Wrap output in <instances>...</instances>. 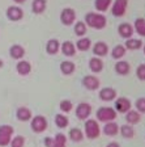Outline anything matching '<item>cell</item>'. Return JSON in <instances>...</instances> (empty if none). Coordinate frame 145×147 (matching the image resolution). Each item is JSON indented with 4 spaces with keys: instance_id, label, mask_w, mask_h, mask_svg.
Masks as SVG:
<instances>
[{
    "instance_id": "d6a6232c",
    "label": "cell",
    "mask_w": 145,
    "mask_h": 147,
    "mask_svg": "<svg viewBox=\"0 0 145 147\" xmlns=\"http://www.w3.org/2000/svg\"><path fill=\"white\" fill-rule=\"evenodd\" d=\"M126 47H124L123 45H118V46H115L114 49H112V51H111V57L114 59H120V58H123L124 55H126Z\"/></svg>"
},
{
    "instance_id": "603a6c76",
    "label": "cell",
    "mask_w": 145,
    "mask_h": 147,
    "mask_svg": "<svg viewBox=\"0 0 145 147\" xmlns=\"http://www.w3.org/2000/svg\"><path fill=\"white\" fill-rule=\"evenodd\" d=\"M46 7H47V1L46 0H33L31 3V9L35 15H41L45 12Z\"/></svg>"
},
{
    "instance_id": "44dd1931",
    "label": "cell",
    "mask_w": 145,
    "mask_h": 147,
    "mask_svg": "<svg viewBox=\"0 0 145 147\" xmlns=\"http://www.w3.org/2000/svg\"><path fill=\"white\" fill-rule=\"evenodd\" d=\"M59 50H60V43H59V41L55 40V38L48 40L47 45H46V51H47V54L54 55V54H56Z\"/></svg>"
},
{
    "instance_id": "e575fe53",
    "label": "cell",
    "mask_w": 145,
    "mask_h": 147,
    "mask_svg": "<svg viewBox=\"0 0 145 147\" xmlns=\"http://www.w3.org/2000/svg\"><path fill=\"white\" fill-rule=\"evenodd\" d=\"M75 34L76 36H79V37H84L85 34H86V24H85L84 21H79V22H76L75 25Z\"/></svg>"
},
{
    "instance_id": "7402d4cb",
    "label": "cell",
    "mask_w": 145,
    "mask_h": 147,
    "mask_svg": "<svg viewBox=\"0 0 145 147\" xmlns=\"http://www.w3.org/2000/svg\"><path fill=\"white\" fill-rule=\"evenodd\" d=\"M115 71H116V74H119V75L124 76V75L130 74L131 66H130V63H128V62L120 61V62H118V63L115 64Z\"/></svg>"
},
{
    "instance_id": "7a4b0ae2",
    "label": "cell",
    "mask_w": 145,
    "mask_h": 147,
    "mask_svg": "<svg viewBox=\"0 0 145 147\" xmlns=\"http://www.w3.org/2000/svg\"><path fill=\"white\" fill-rule=\"evenodd\" d=\"M116 117H118V112L114 108L102 107L97 110V118L100 119L101 122H110V121H114Z\"/></svg>"
},
{
    "instance_id": "4316f807",
    "label": "cell",
    "mask_w": 145,
    "mask_h": 147,
    "mask_svg": "<svg viewBox=\"0 0 145 147\" xmlns=\"http://www.w3.org/2000/svg\"><path fill=\"white\" fill-rule=\"evenodd\" d=\"M124 47L128 50H139L142 47V41L141 40H136V38H127V42L124 45Z\"/></svg>"
},
{
    "instance_id": "d590c367",
    "label": "cell",
    "mask_w": 145,
    "mask_h": 147,
    "mask_svg": "<svg viewBox=\"0 0 145 147\" xmlns=\"http://www.w3.org/2000/svg\"><path fill=\"white\" fill-rule=\"evenodd\" d=\"M59 108H60V110L63 113H69L71 110L73 109V104L72 101L69 100H61L60 104H59Z\"/></svg>"
},
{
    "instance_id": "4fadbf2b",
    "label": "cell",
    "mask_w": 145,
    "mask_h": 147,
    "mask_svg": "<svg viewBox=\"0 0 145 147\" xmlns=\"http://www.w3.org/2000/svg\"><path fill=\"white\" fill-rule=\"evenodd\" d=\"M100 98L102 101H112L116 98V91L111 87H106L100 91Z\"/></svg>"
},
{
    "instance_id": "f546056e",
    "label": "cell",
    "mask_w": 145,
    "mask_h": 147,
    "mask_svg": "<svg viewBox=\"0 0 145 147\" xmlns=\"http://www.w3.org/2000/svg\"><path fill=\"white\" fill-rule=\"evenodd\" d=\"M119 131H120L122 137L128 138V139L133 138V135H135V130H133V127L130 125V123H128V125H122L120 127H119Z\"/></svg>"
},
{
    "instance_id": "9a60e30c",
    "label": "cell",
    "mask_w": 145,
    "mask_h": 147,
    "mask_svg": "<svg viewBox=\"0 0 145 147\" xmlns=\"http://www.w3.org/2000/svg\"><path fill=\"white\" fill-rule=\"evenodd\" d=\"M89 68H90L92 72L98 74L103 70V62L100 57H93V58L89 59Z\"/></svg>"
},
{
    "instance_id": "83f0119b",
    "label": "cell",
    "mask_w": 145,
    "mask_h": 147,
    "mask_svg": "<svg viewBox=\"0 0 145 147\" xmlns=\"http://www.w3.org/2000/svg\"><path fill=\"white\" fill-rule=\"evenodd\" d=\"M68 137H69L71 141H73V142H81L82 139H84V133L81 131V129L73 127V129H71L69 130Z\"/></svg>"
},
{
    "instance_id": "836d02e7",
    "label": "cell",
    "mask_w": 145,
    "mask_h": 147,
    "mask_svg": "<svg viewBox=\"0 0 145 147\" xmlns=\"http://www.w3.org/2000/svg\"><path fill=\"white\" fill-rule=\"evenodd\" d=\"M111 5V0H96L94 1V7H96L97 11L100 12H105L107 11V8Z\"/></svg>"
},
{
    "instance_id": "3957f363",
    "label": "cell",
    "mask_w": 145,
    "mask_h": 147,
    "mask_svg": "<svg viewBox=\"0 0 145 147\" xmlns=\"http://www.w3.org/2000/svg\"><path fill=\"white\" fill-rule=\"evenodd\" d=\"M85 134L89 139H96L100 137L101 129L96 119H85Z\"/></svg>"
},
{
    "instance_id": "ac0fdd59",
    "label": "cell",
    "mask_w": 145,
    "mask_h": 147,
    "mask_svg": "<svg viewBox=\"0 0 145 147\" xmlns=\"http://www.w3.org/2000/svg\"><path fill=\"white\" fill-rule=\"evenodd\" d=\"M16 117H17L18 121H22V122H25V121H29V119H31V112L29 108L26 107H21L18 108L17 112H16Z\"/></svg>"
},
{
    "instance_id": "8d00e7d4",
    "label": "cell",
    "mask_w": 145,
    "mask_h": 147,
    "mask_svg": "<svg viewBox=\"0 0 145 147\" xmlns=\"http://www.w3.org/2000/svg\"><path fill=\"white\" fill-rule=\"evenodd\" d=\"M25 144V138L22 135H17L13 139H11V146L12 147H24Z\"/></svg>"
},
{
    "instance_id": "30bf717a",
    "label": "cell",
    "mask_w": 145,
    "mask_h": 147,
    "mask_svg": "<svg viewBox=\"0 0 145 147\" xmlns=\"http://www.w3.org/2000/svg\"><path fill=\"white\" fill-rule=\"evenodd\" d=\"M82 86L89 91H96L100 88V79L93 76V75H86L82 79Z\"/></svg>"
},
{
    "instance_id": "60d3db41",
    "label": "cell",
    "mask_w": 145,
    "mask_h": 147,
    "mask_svg": "<svg viewBox=\"0 0 145 147\" xmlns=\"http://www.w3.org/2000/svg\"><path fill=\"white\" fill-rule=\"evenodd\" d=\"M15 3H17V4H22V3H25L26 0H13Z\"/></svg>"
},
{
    "instance_id": "d6986e66",
    "label": "cell",
    "mask_w": 145,
    "mask_h": 147,
    "mask_svg": "<svg viewBox=\"0 0 145 147\" xmlns=\"http://www.w3.org/2000/svg\"><path fill=\"white\" fill-rule=\"evenodd\" d=\"M119 131V126L118 123H115L114 121H110V122H106V125L103 126V133H105L107 137H114L116 135Z\"/></svg>"
},
{
    "instance_id": "5bb4252c",
    "label": "cell",
    "mask_w": 145,
    "mask_h": 147,
    "mask_svg": "<svg viewBox=\"0 0 145 147\" xmlns=\"http://www.w3.org/2000/svg\"><path fill=\"white\" fill-rule=\"evenodd\" d=\"M118 32H119V34H120L122 38H126V40H127V38H131L132 34L135 33L133 26L131 24H128V22H123V24L119 25Z\"/></svg>"
},
{
    "instance_id": "d4e9b609",
    "label": "cell",
    "mask_w": 145,
    "mask_h": 147,
    "mask_svg": "<svg viewBox=\"0 0 145 147\" xmlns=\"http://www.w3.org/2000/svg\"><path fill=\"white\" fill-rule=\"evenodd\" d=\"M140 119H141V116L137 110H128L127 113H126V121H127L130 125H135V123L140 122Z\"/></svg>"
},
{
    "instance_id": "7bdbcfd3",
    "label": "cell",
    "mask_w": 145,
    "mask_h": 147,
    "mask_svg": "<svg viewBox=\"0 0 145 147\" xmlns=\"http://www.w3.org/2000/svg\"><path fill=\"white\" fill-rule=\"evenodd\" d=\"M144 54H145V45H144Z\"/></svg>"
},
{
    "instance_id": "484cf974",
    "label": "cell",
    "mask_w": 145,
    "mask_h": 147,
    "mask_svg": "<svg viewBox=\"0 0 145 147\" xmlns=\"http://www.w3.org/2000/svg\"><path fill=\"white\" fill-rule=\"evenodd\" d=\"M75 70H76V66L73 62L64 61L60 63V71H61V74H64V75H72V74L75 72Z\"/></svg>"
},
{
    "instance_id": "5b68a950",
    "label": "cell",
    "mask_w": 145,
    "mask_h": 147,
    "mask_svg": "<svg viewBox=\"0 0 145 147\" xmlns=\"http://www.w3.org/2000/svg\"><path fill=\"white\" fill-rule=\"evenodd\" d=\"M12 134H13V127L9 125H3L0 126V146H8L11 143L12 139Z\"/></svg>"
},
{
    "instance_id": "ba28073f",
    "label": "cell",
    "mask_w": 145,
    "mask_h": 147,
    "mask_svg": "<svg viewBox=\"0 0 145 147\" xmlns=\"http://www.w3.org/2000/svg\"><path fill=\"white\" fill-rule=\"evenodd\" d=\"M92 114V105L88 104V102H80L76 108V116L77 118L81 119V121H85L88 119L89 116Z\"/></svg>"
},
{
    "instance_id": "8fae6325",
    "label": "cell",
    "mask_w": 145,
    "mask_h": 147,
    "mask_svg": "<svg viewBox=\"0 0 145 147\" xmlns=\"http://www.w3.org/2000/svg\"><path fill=\"white\" fill-rule=\"evenodd\" d=\"M131 101L126 97H119L115 100V110L119 113H127L128 110L131 109Z\"/></svg>"
},
{
    "instance_id": "74e56055",
    "label": "cell",
    "mask_w": 145,
    "mask_h": 147,
    "mask_svg": "<svg viewBox=\"0 0 145 147\" xmlns=\"http://www.w3.org/2000/svg\"><path fill=\"white\" fill-rule=\"evenodd\" d=\"M136 109L139 113H145V97H140L136 100Z\"/></svg>"
},
{
    "instance_id": "f1b7e54d",
    "label": "cell",
    "mask_w": 145,
    "mask_h": 147,
    "mask_svg": "<svg viewBox=\"0 0 145 147\" xmlns=\"http://www.w3.org/2000/svg\"><path fill=\"white\" fill-rule=\"evenodd\" d=\"M133 30L136 32L139 36L145 37V18H142V17L136 18V21H135V26H133Z\"/></svg>"
},
{
    "instance_id": "cb8c5ba5",
    "label": "cell",
    "mask_w": 145,
    "mask_h": 147,
    "mask_svg": "<svg viewBox=\"0 0 145 147\" xmlns=\"http://www.w3.org/2000/svg\"><path fill=\"white\" fill-rule=\"evenodd\" d=\"M9 54H11V57L13 59H21L25 55V49L20 45H13L9 49Z\"/></svg>"
},
{
    "instance_id": "8992f818",
    "label": "cell",
    "mask_w": 145,
    "mask_h": 147,
    "mask_svg": "<svg viewBox=\"0 0 145 147\" xmlns=\"http://www.w3.org/2000/svg\"><path fill=\"white\" fill-rule=\"evenodd\" d=\"M30 126L34 133H38V134L43 133L47 129V119L43 116H35L34 118H31Z\"/></svg>"
},
{
    "instance_id": "7c38bea8",
    "label": "cell",
    "mask_w": 145,
    "mask_h": 147,
    "mask_svg": "<svg viewBox=\"0 0 145 147\" xmlns=\"http://www.w3.org/2000/svg\"><path fill=\"white\" fill-rule=\"evenodd\" d=\"M7 17L11 20V21H20L22 17H24V11H22L20 7H9L7 9Z\"/></svg>"
},
{
    "instance_id": "6da1fadb",
    "label": "cell",
    "mask_w": 145,
    "mask_h": 147,
    "mask_svg": "<svg viewBox=\"0 0 145 147\" xmlns=\"http://www.w3.org/2000/svg\"><path fill=\"white\" fill-rule=\"evenodd\" d=\"M85 21H86V25H89L93 29H103L107 25V20L102 13H88L85 16Z\"/></svg>"
},
{
    "instance_id": "277c9868",
    "label": "cell",
    "mask_w": 145,
    "mask_h": 147,
    "mask_svg": "<svg viewBox=\"0 0 145 147\" xmlns=\"http://www.w3.org/2000/svg\"><path fill=\"white\" fill-rule=\"evenodd\" d=\"M46 147H65L67 144V137L63 133H57L54 138L47 137L45 139Z\"/></svg>"
},
{
    "instance_id": "ffe728a7",
    "label": "cell",
    "mask_w": 145,
    "mask_h": 147,
    "mask_svg": "<svg viewBox=\"0 0 145 147\" xmlns=\"http://www.w3.org/2000/svg\"><path fill=\"white\" fill-rule=\"evenodd\" d=\"M16 70H17V72L20 74V75H22V76H26V75H29L31 71V66L30 63L27 61H20L17 63V66H16Z\"/></svg>"
},
{
    "instance_id": "52a82bcc",
    "label": "cell",
    "mask_w": 145,
    "mask_h": 147,
    "mask_svg": "<svg viewBox=\"0 0 145 147\" xmlns=\"http://www.w3.org/2000/svg\"><path fill=\"white\" fill-rule=\"evenodd\" d=\"M128 7V0H115V3L112 4L111 12L115 17H123L126 15Z\"/></svg>"
},
{
    "instance_id": "1f68e13d",
    "label": "cell",
    "mask_w": 145,
    "mask_h": 147,
    "mask_svg": "<svg viewBox=\"0 0 145 147\" xmlns=\"http://www.w3.org/2000/svg\"><path fill=\"white\" fill-rule=\"evenodd\" d=\"M55 123H56L57 127L64 129V127H67V126L69 125V119H68V117H67V116L59 113V114H56V116H55Z\"/></svg>"
},
{
    "instance_id": "ab89813d",
    "label": "cell",
    "mask_w": 145,
    "mask_h": 147,
    "mask_svg": "<svg viewBox=\"0 0 145 147\" xmlns=\"http://www.w3.org/2000/svg\"><path fill=\"white\" fill-rule=\"evenodd\" d=\"M106 147H120V146H119V143H116V142H111V143H109Z\"/></svg>"
},
{
    "instance_id": "4dcf8cb0",
    "label": "cell",
    "mask_w": 145,
    "mask_h": 147,
    "mask_svg": "<svg viewBox=\"0 0 145 147\" xmlns=\"http://www.w3.org/2000/svg\"><path fill=\"white\" fill-rule=\"evenodd\" d=\"M92 46V42L89 38H85V37H81L77 42H76V47H77V50H80V51H86V50L90 49Z\"/></svg>"
},
{
    "instance_id": "e0dca14e",
    "label": "cell",
    "mask_w": 145,
    "mask_h": 147,
    "mask_svg": "<svg viewBox=\"0 0 145 147\" xmlns=\"http://www.w3.org/2000/svg\"><path fill=\"white\" fill-rule=\"evenodd\" d=\"M60 50L65 57H73L76 54V46L71 41H65L60 45Z\"/></svg>"
},
{
    "instance_id": "2e32d148",
    "label": "cell",
    "mask_w": 145,
    "mask_h": 147,
    "mask_svg": "<svg viewBox=\"0 0 145 147\" xmlns=\"http://www.w3.org/2000/svg\"><path fill=\"white\" fill-rule=\"evenodd\" d=\"M93 53L96 57H105V55H107V53H109V46L106 45L105 42H102V41H100V42H97L96 45L93 46Z\"/></svg>"
},
{
    "instance_id": "9c48e42d",
    "label": "cell",
    "mask_w": 145,
    "mask_h": 147,
    "mask_svg": "<svg viewBox=\"0 0 145 147\" xmlns=\"http://www.w3.org/2000/svg\"><path fill=\"white\" fill-rule=\"evenodd\" d=\"M76 20V12L75 9L72 8H64L63 11H61L60 13V21L63 25H65V26H69V25H72L73 22H75Z\"/></svg>"
},
{
    "instance_id": "f35d334b",
    "label": "cell",
    "mask_w": 145,
    "mask_h": 147,
    "mask_svg": "<svg viewBox=\"0 0 145 147\" xmlns=\"http://www.w3.org/2000/svg\"><path fill=\"white\" fill-rule=\"evenodd\" d=\"M136 76L139 78V80L145 82V64H140L136 70Z\"/></svg>"
},
{
    "instance_id": "b9f144b4",
    "label": "cell",
    "mask_w": 145,
    "mask_h": 147,
    "mask_svg": "<svg viewBox=\"0 0 145 147\" xmlns=\"http://www.w3.org/2000/svg\"><path fill=\"white\" fill-rule=\"evenodd\" d=\"M3 64H4V63H3V61L0 59V67H3Z\"/></svg>"
}]
</instances>
